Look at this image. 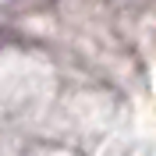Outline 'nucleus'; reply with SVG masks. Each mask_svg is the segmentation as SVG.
<instances>
[]
</instances>
